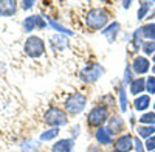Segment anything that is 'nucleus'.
Listing matches in <instances>:
<instances>
[{"label":"nucleus","instance_id":"f257e3e1","mask_svg":"<svg viewBox=\"0 0 155 152\" xmlns=\"http://www.w3.org/2000/svg\"><path fill=\"white\" fill-rule=\"evenodd\" d=\"M110 23V11L104 6H96L87 11L85 14V27L90 31H102Z\"/></svg>","mask_w":155,"mask_h":152},{"label":"nucleus","instance_id":"f03ea898","mask_svg":"<svg viewBox=\"0 0 155 152\" xmlns=\"http://www.w3.org/2000/svg\"><path fill=\"white\" fill-rule=\"evenodd\" d=\"M109 118H110V109L104 104H96L87 112L85 121L88 124V127L99 129V127H102V126H106Z\"/></svg>","mask_w":155,"mask_h":152},{"label":"nucleus","instance_id":"7ed1b4c3","mask_svg":"<svg viewBox=\"0 0 155 152\" xmlns=\"http://www.w3.org/2000/svg\"><path fill=\"white\" fill-rule=\"evenodd\" d=\"M87 107V96L81 92H73L64 99V110L70 117H78Z\"/></svg>","mask_w":155,"mask_h":152},{"label":"nucleus","instance_id":"20e7f679","mask_svg":"<svg viewBox=\"0 0 155 152\" xmlns=\"http://www.w3.org/2000/svg\"><path fill=\"white\" fill-rule=\"evenodd\" d=\"M44 123L48 127H62L68 124V113L61 107H50L44 113Z\"/></svg>","mask_w":155,"mask_h":152},{"label":"nucleus","instance_id":"39448f33","mask_svg":"<svg viewBox=\"0 0 155 152\" xmlns=\"http://www.w3.org/2000/svg\"><path fill=\"white\" fill-rule=\"evenodd\" d=\"M45 42L42 37L39 36H28L25 39V44H23V51L28 58H33V59H37V58H42L45 55Z\"/></svg>","mask_w":155,"mask_h":152},{"label":"nucleus","instance_id":"423d86ee","mask_svg":"<svg viewBox=\"0 0 155 152\" xmlns=\"http://www.w3.org/2000/svg\"><path fill=\"white\" fill-rule=\"evenodd\" d=\"M104 73H106V70H104V67H102L101 64L92 62V64H87L79 71V79L82 82H87V84H95Z\"/></svg>","mask_w":155,"mask_h":152},{"label":"nucleus","instance_id":"0eeeda50","mask_svg":"<svg viewBox=\"0 0 155 152\" xmlns=\"http://www.w3.org/2000/svg\"><path fill=\"white\" fill-rule=\"evenodd\" d=\"M47 27H48V22H47V19H45L44 16H41V14H31V16H28V17H25L23 22H22V30H23L25 33H31V31H34L36 28H37V30H45Z\"/></svg>","mask_w":155,"mask_h":152},{"label":"nucleus","instance_id":"6e6552de","mask_svg":"<svg viewBox=\"0 0 155 152\" xmlns=\"http://www.w3.org/2000/svg\"><path fill=\"white\" fill-rule=\"evenodd\" d=\"M134 147H135V138L127 132L118 135L113 141V150L115 152H130Z\"/></svg>","mask_w":155,"mask_h":152},{"label":"nucleus","instance_id":"1a4fd4ad","mask_svg":"<svg viewBox=\"0 0 155 152\" xmlns=\"http://www.w3.org/2000/svg\"><path fill=\"white\" fill-rule=\"evenodd\" d=\"M120 33H121V23H120V22H116V20L110 22L107 27L101 31V34L106 37L109 44L116 42V39H118V36H120Z\"/></svg>","mask_w":155,"mask_h":152},{"label":"nucleus","instance_id":"9d476101","mask_svg":"<svg viewBox=\"0 0 155 152\" xmlns=\"http://www.w3.org/2000/svg\"><path fill=\"white\" fill-rule=\"evenodd\" d=\"M130 67H132L135 74H144V73L149 71V68H152L150 61L146 56H135L134 61H132V64H130Z\"/></svg>","mask_w":155,"mask_h":152},{"label":"nucleus","instance_id":"9b49d317","mask_svg":"<svg viewBox=\"0 0 155 152\" xmlns=\"http://www.w3.org/2000/svg\"><path fill=\"white\" fill-rule=\"evenodd\" d=\"M95 140L99 146H110L115 140H113V135L109 131L107 126H102V127L95 131Z\"/></svg>","mask_w":155,"mask_h":152},{"label":"nucleus","instance_id":"f8f14e48","mask_svg":"<svg viewBox=\"0 0 155 152\" xmlns=\"http://www.w3.org/2000/svg\"><path fill=\"white\" fill-rule=\"evenodd\" d=\"M107 127L109 131L112 132V135H121L123 131H124V120L123 117H120L118 113H113V115H110L109 121H107Z\"/></svg>","mask_w":155,"mask_h":152},{"label":"nucleus","instance_id":"ddd939ff","mask_svg":"<svg viewBox=\"0 0 155 152\" xmlns=\"http://www.w3.org/2000/svg\"><path fill=\"white\" fill-rule=\"evenodd\" d=\"M19 9L16 0H0V17H12Z\"/></svg>","mask_w":155,"mask_h":152},{"label":"nucleus","instance_id":"4468645a","mask_svg":"<svg viewBox=\"0 0 155 152\" xmlns=\"http://www.w3.org/2000/svg\"><path fill=\"white\" fill-rule=\"evenodd\" d=\"M74 146V138H62L51 146V152H71Z\"/></svg>","mask_w":155,"mask_h":152},{"label":"nucleus","instance_id":"2eb2a0df","mask_svg":"<svg viewBox=\"0 0 155 152\" xmlns=\"http://www.w3.org/2000/svg\"><path fill=\"white\" fill-rule=\"evenodd\" d=\"M129 92H130L135 98L143 95V92H146V78H135L130 84H129Z\"/></svg>","mask_w":155,"mask_h":152},{"label":"nucleus","instance_id":"dca6fc26","mask_svg":"<svg viewBox=\"0 0 155 152\" xmlns=\"http://www.w3.org/2000/svg\"><path fill=\"white\" fill-rule=\"evenodd\" d=\"M152 104L150 101V95H140L134 99V109L138 112H144L149 109V106Z\"/></svg>","mask_w":155,"mask_h":152},{"label":"nucleus","instance_id":"f3484780","mask_svg":"<svg viewBox=\"0 0 155 152\" xmlns=\"http://www.w3.org/2000/svg\"><path fill=\"white\" fill-rule=\"evenodd\" d=\"M50 44H51V47H53L54 50L62 51V50H65L68 47V39H67V36H64V34H54L50 39Z\"/></svg>","mask_w":155,"mask_h":152},{"label":"nucleus","instance_id":"a211bd4d","mask_svg":"<svg viewBox=\"0 0 155 152\" xmlns=\"http://www.w3.org/2000/svg\"><path fill=\"white\" fill-rule=\"evenodd\" d=\"M140 30H141L144 41H155V23L153 22H147L144 25H141Z\"/></svg>","mask_w":155,"mask_h":152},{"label":"nucleus","instance_id":"6ab92c4d","mask_svg":"<svg viewBox=\"0 0 155 152\" xmlns=\"http://www.w3.org/2000/svg\"><path fill=\"white\" fill-rule=\"evenodd\" d=\"M59 127H50V129H45L41 135H39V141L41 143H47V141H53L56 137H59Z\"/></svg>","mask_w":155,"mask_h":152},{"label":"nucleus","instance_id":"aec40b11","mask_svg":"<svg viewBox=\"0 0 155 152\" xmlns=\"http://www.w3.org/2000/svg\"><path fill=\"white\" fill-rule=\"evenodd\" d=\"M118 96H120V110L121 113H126L129 110V103H127V92H126V85L121 82L118 87Z\"/></svg>","mask_w":155,"mask_h":152},{"label":"nucleus","instance_id":"412c9836","mask_svg":"<svg viewBox=\"0 0 155 152\" xmlns=\"http://www.w3.org/2000/svg\"><path fill=\"white\" fill-rule=\"evenodd\" d=\"M152 5H153V2H140V9L137 12V19L138 20H143V19L149 17Z\"/></svg>","mask_w":155,"mask_h":152},{"label":"nucleus","instance_id":"4be33fe9","mask_svg":"<svg viewBox=\"0 0 155 152\" xmlns=\"http://www.w3.org/2000/svg\"><path fill=\"white\" fill-rule=\"evenodd\" d=\"M47 19V22H48V25L53 30H56L59 34H64V36H73V31H70L68 28H65L64 25H61V23H58L56 20H53V19H50V17H45Z\"/></svg>","mask_w":155,"mask_h":152},{"label":"nucleus","instance_id":"5701e85b","mask_svg":"<svg viewBox=\"0 0 155 152\" xmlns=\"http://www.w3.org/2000/svg\"><path fill=\"white\" fill-rule=\"evenodd\" d=\"M137 132L141 138H144V140H147L149 137L155 135V126H143V124H140L138 127H137Z\"/></svg>","mask_w":155,"mask_h":152},{"label":"nucleus","instance_id":"b1692460","mask_svg":"<svg viewBox=\"0 0 155 152\" xmlns=\"http://www.w3.org/2000/svg\"><path fill=\"white\" fill-rule=\"evenodd\" d=\"M39 144H41V141L25 140V141L20 143V149H22V152H36L39 149Z\"/></svg>","mask_w":155,"mask_h":152},{"label":"nucleus","instance_id":"393cba45","mask_svg":"<svg viewBox=\"0 0 155 152\" xmlns=\"http://www.w3.org/2000/svg\"><path fill=\"white\" fill-rule=\"evenodd\" d=\"M138 121L143 126H155V112H144L138 118Z\"/></svg>","mask_w":155,"mask_h":152},{"label":"nucleus","instance_id":"a878e982","mask_svg":"<svg viewBox=\"0 0 155 152\" xmlns=\"http://www.w3.org/2000/svg\"><path fill=\"white\" fill-rule=\"evenodd\" d=\"M135 79V73H134V70H132V67L130 65H126V68H124V74H123V84L124 85H129L132 81Z\"/></svg>","mask_w":155,"mask_h":152},{"label":"nucleus","instance_id":"bb28decb","mask_svg":"<svg viewBox=\"0 0 155 152\" xmlns=\"http://www.w3.org/2000/svg\"><path fill=\"white\" fill-rule=\"evenodd\" d=\"M141 51L147 56L149 55L153 56L155 55V41H144V44L141 45Z\"/></svg>","mask_w":155,"mask_h":152},{"label":"nucleus","instance_id":"cd10ccee","mask_svg":"<svg viewBox=\"0 0 155 152\" xmlns=\"http://www.w3.org/2000/svg\"><path fill=\"white\" fill-rule=\"evenodd\" d=\"M146 92L147 95H153L155 93V76L150 74L146 78Z\"/></svg>","mask_w":155,"mask_h":152},{"label":"nucleus","instance_id":"c85d7f7f","mask_svg":"<svg viewBox=\"0 0 155 152\" xmlns=\"http://www.w3.org/2000/svg\"><path fill=\"white\" fill-rule=\"evenodd\" d=\"M144 147H146V150H149V152H153V150H155V135L149 137L147 140L144 141Z\"/></svg>","mask_w":155,"mask_h":152},{"label":"nucleus","instance_id":"c756f323","mask_svg":"<svg viewBox=\"0 0 155 152\" xmlns=\"http://www.w3.org/2000/svg\"><path fill=\"white\" fill-rule=\"evenodd\" d=\"M19 5H20V8L23 11H28V9H33L34 5H37V2H34V0H23V2H20Z\"/></svg>","mask_w":155,"mask_h":152},{"label":"nucleus","instance_id":"7c9ffc66","mask_svg":"<svg viewBox=\"0 0 155 152\" xmlns=\"http://www.w3.org/2000/svg\"><path fill=\"white\" fill-rule=\"evenodd\" d=\"M135 152H144L146 150V147H144V143L140 140V138H135Z\"/></svg>","mask_w":155,"mask_h":152},{"label":"nucleus","instance_id":"2f4dec72","mask_svg":"<svg viewBox=\"0 0 155 152\" xmlns=\"http://www.w3.org/2000/svg\"><path fill=\"white\" fill-rule=\"evenodd\" d=\"M130 5H132V2H130V0H126V2H123V8H126V9H129V8H130Z\"/></svg>","mask_w":155,"mask_h":152},{"label":"nucleus","instance_id":"473e14b6","mask_svg":"<svg viewBox=\"0 0 155 152\" xmlns=\"http://www.w3.org/2000/svg\"><path fill=\"white\" fill-rule=\"evenodd\" d=\"M152 73H153V76H155V65L152 67Z\"/></svg>","mask_w":155,"mask_h":152},{"label":"nucleus","instance_id":"72a5a7b5","mask_svg":"<svg viewBox=\"0 0 155 152\" xmlns=\"http://www.w3.org/2000/svg\"><path fill=\"white\" fill-rule=\"evenodd\" d=\"M152 61H153V62H155V55H153V56H152Z\"/></svg>","mask_w":155,"mask_h":152},{"label":"nucleus","instance_id":"f704fd0d","mask_svg":"<svg viewBox=\"0 0 155 152\" xmlns=\"http://www.w3.org/2000/svg\"><path fill=\"white\" fill-rule=\"evenodd\" d=\"M152 106H153V109H155V103H153V104H152Z\"/></svg>","mask_w":155,"mask_h":152},{"label":"nucleus","instance_id":"c9c22d12","mask_svg":"<svg viewBox=\"0 0 155 152\" xmlns=\"http://www.w3.org/2000/svg\"><path fill=\"white\" fill-rule=\"evenodd\" d=\"M110 152H115V150H110Z\"/></svg>","mask_w":155,"mask_h":152},{"label":"nucleus","instance_id":"e433bc0d","mask_svg":"<svg viewBox=\"0 0 155 152\" xmlns=\"http://www.w3.org/2000/svg\"><path fill=\"white\" fill-rule=\"evenodd\" d=\"M153 152H155V150H153Z\"/></svg>","mask_w":155,"mask_h":152}]
</instances>
